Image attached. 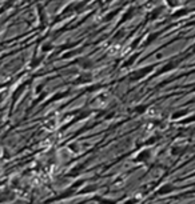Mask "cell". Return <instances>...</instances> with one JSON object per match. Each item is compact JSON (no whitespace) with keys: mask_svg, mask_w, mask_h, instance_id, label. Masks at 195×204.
I'll use <instances>...</instances> for the list:
<instances>
[{"mask_svg":"<svg viewBox=\"0 0 195 204\" xmlns=\"http://www.w3.org/2000/svg\"><path fill=\"white\" fill-rule=\"evenodd\" d=\"M188 12H190V9H187V8L179 9V11H176L175 14H174V17H180V16H184V15H187Z\"/></svg>","mask_w":195,"mask_h":204,"instance_id":"cell-6","label":"cell"},{"mask_svg":"<svg viewBox=\"0 0 195 204\" xmlns=\"http://www.w3.org/2000/svg\"><path fill=\"white\" fill-rule=\"evenodd\" d=\"M179 63H180V59H178V60H172V62H170L168 64H166L164 67H163V70H160L159 72H158V75H160V73H166V72H168V71L175 70V68L178 67Z\"/></svg>","mask_w":195,"mask_h":204,"instance_id":"cell-2","label":"cell"},{"mask_svg":"<svg viewBox=\"0 0 195 204\" xmlns=\"http://www.w3.org/2000/svg\"><path fill=\"white\" fill-rule=\"evenodd\" d=\"M52 48H53V47H52V44H51V43H45L44 46L42 47V51L43 52H48V51H51Z\"/></svg>","mask_w":195,"mask_h":204,"instance_id":"cell-10","label":"cell"},{"mask_svg":"<svg viewBox=\"0 0 195 204\" xmlns=\"http://www.w3.org/2000/svg\"><path fill=\"white\" fill-rule=\"evenodd\" d=\"M76 63L82 68H84V70H85V68H91V67H92V60L88 59V57H80V59L76 60Z\"/></svg>","mask_w":195,"mask_h":204,"instance_id":"cell-3","label":"cell"},{"mask_svg":"<svg viewBox=\"0 0 195 204\" xmlns=\"http://www.w3.org/2000/svg\"><path fill=\"white\" fill-rule=\"evenodd\" d=\"M167 3H168V6L170 7H176L179 4V1L178 0H167Z\"/></svg>","mask_w":195,"mask_h":204,"instance_id":"cell-11","label":"cell"},{"mask_svg":"<svg viewBox=\"0 0 195 204\" xmlns=\"http://www.w3.org/2000/svg\"><path fill=\"white\" fill-rule=\"evenodd\" d=\"M160 12H162V8H156V9H154V11H152L151 14H150V15H151V16H148V17H150V19H151V20L156 19V17L159 16V14H160Z\"/></svg>","mask_w":195,"mask_h":204,"instance_id":"cell-8","label":"cell"},{"mask_svg":"<svg viewBox=\"0 0 195 204\" xmlns=\"http://www.w3.org/2000/svg\"><path fill=\"white\" fill-rule=\"evenodd\" d=\"M134 11H135V8H134V7H131L130 9H128L127 12H126L124 14V16L122 17V20H120V23H124L126 20L127 19H131V17H132V14H134Z\"/></svg>","mask_w":195,"mask_h":204,"instance_id":"cell-5","label":"cell"},{"mask_svg":"<svg viewBox=\"0 0 195 204\" xmlns=\"http://www.w3.org/2000/svg\"><path fill=\"white\" fill-rule=\"evenodd\" d=\"M91 78H92V76H91L90 73H85V75H82V76H79V78H77V80L75 81V84L87 83V81H90V80H91Z\"/></svg>","mask_w":195,"mask_h":204,"instance_id":"cell-4","label":"cell"},{"mask_svg":"<svg viewBox=\"0 0 195 204\" xmlns=\"http://www.w3.org/2000/svg\"><path fill=\"white\" fill-rule=\"evenodd\" d=\"M192 48H194V49H195V43H194V46H192Z\"/></svg>","mask_w":195,"mask_h":204,"instance_id":"cell-12","label":"cell"},{"mask_svg":"<svg viewBox=\"0 0 195 204\" xmlns=\"http://www.w3.org/2000/svg\"><path fill=\"white\" fill-rule=\"evenodd\" d=\"M156 38H158V33H152V35H151V36H148V38H147L146 43H144V44H143V46H144V47H146V46H147V44L152 43V41H154V40H155V39H156Z\"/></svg>","mask_w":195,"mask_h":204,"instance_id":"cell-9","label":"cell"},{"mask_svg":"<svg viewBox=\"0 0 195 204\" xmlns=\"http://www.w3.org/2000/svg\"><path fill=\"white\" fill-rule=\"evenodd\" d=\"M139 56V54H135L134 55V56H131V59L130 60H127V62L124 63V64H123V68H126V67H130V65H132L134 64V62H135L136 60V57Z\"/></svg>","mask_w":195,"mask_h":204,"instance_id":"cell-7","label":"cell"},{"mask_svg":"<svg viewBox=\"0 0 195 204\" xmlns=\"http://www.w3.org/2000/svg\"><path fill=\"white\" fill-rule=\"evenodd\" d=\"M154 70V65H150V67H144V68H140L138 71H134L130 75V79L131 80H139V79H143L147 73H150L151 71Z\"/></svg>","mask_w":195,"mask_h":204,"instance_id":"cell-1","label":"cell"}]
</instances>
